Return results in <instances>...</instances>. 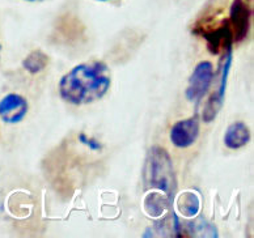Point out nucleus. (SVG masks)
<instances>
[{
    "instance_id": "obj_1",
    "label": "nucleus",
    "mask_w": 254,
    "mask_h": 238,
    "mask_svg": "<svg viewBox=\"0 0 254 238\" xmlns=\"http://www.w3.org/2000/svg\"><path fill=\"white\" fill-rule=\"evenodd\" d=\"M252 18L253 0H207L190 32L206 41L212 54L219 55L247 38Z\"/></svg>"
},
{
    "instance_id": "obj_2",
    "label": "nucleus",
    "mask_w": 254,
    "mask_h": 238,
    "mask_svg": "<svg viewBox=\"0 0 254 238\" xmlns=\"http://www.w3.org/2000/svg\"><path fill=\"white\" fill-rule=\"evenodd\" d=\"M112 85V71L104 61H88L73 67L58 84L59 96L71 105H88L101 100Z\"/></svg>"
},
{
    "instance_id": "obj_3",
    "label": "nucleus",
    "mask_w": 254,
    "mask_h": 238,
    "mask_svg": "<svg viewBox=\"0 0 254 238\" xmlns=\"http://www.w3.org/2000/svg\"><path fill=\"white\" fill-rule=\"evenodd\" d=\"M144 182L148 188H157L172 199L176 188V177L171 156L161 147L149 149L144 166Z\"/></svg>"
},
{
    "instance_id": "obj_4",
    "label": "nucleus",
    "mask_w": 254,
    "mask_h": 238,
    "mask_svg": "<svg viewBox=\"0 0 254 238\" xmlns=\"http://www.w3.org/2000/svg\"><path fill=\"white\" fill-rule=\"evenodd\" d=\"M214 79V65L208 60H203L195 65L189 79L186 89V98L189 101H199L210 88Z\"/></svg>"
},
{
    "instance_id": "obj_5",
    "label": "nucleus",
    "mask_w": 254,
    "mask_h": 238,
    "mask_svg": "<svg viewBox=\"0 0 254 238\" xmlns=\"http://www.w3.org/2000/svg\"><path fill=\"white\" fill-rule=\"evenodd\" d=\"M199 135V120L196 117L182 119L173 124L169 132L172 144L176 148L186 149L191 147Z\"/></svg>"
},
{
    "instance_id": "obj_6",
    "label": "nucleus",
    "mask_w": 254,
    "mask_h": 238,
    "mask_svg": "<svg viewBox=\"0 0 254 238\" xmlns=\"http://www.w3.org/2000/svg\"><path fill=\"white\" fill-rule=\"evenodd\" d=\"M29 112V104L24 96L9 93L0 100V119L8 124L21 122Z\"/></svg>"
},
{
    "instance_id": "obj_7",
    "label": "nucleus",
    "mask_w": 254,
    "mask_h": 238,
    "mask_svg": "<svg viewBox=\"0 0 254 238\" xmlns=\"http://www.w3.org/2000/svg\"><path fill=\"white\" fill-rule=\"evenodd\" d=\"M232 49L231 50L225 51V63L223 64L222 73H220V81L219 85L216 87V90L214 93L211 94V97L208 98V101L206 104L203 112V119L206 122H211L214 120L215 117L218 116L219 110L222 109L223 102H224V94H225V88H227V77H228V71L231 67V60H232Z\"/></svg>"
},
{
    "instance_id": "obj_8",
    "label": "nucleus",
    "mask_w": 254,
    "mask_h": 238,
    "mask_svg": "<svg viewBox=\"0 0 254 238\" xmlns=\"http://www.w3.org/2000/svg\"><path fill=\"white\" fill-rule=\"evenodd\" d=\"M251 140V131L244 122L232 123L227 128L224 135V144L229 149H240L245 147Z\"/></svg>"
},
{
    "instance_id": "obj_9",
    "label": "nucleus",
    "mask_w": 254,
    "mask_h": 238,
    "mask_svg": "<svg viewBox=\"0 0 254 238\" xmlns=\"http://www.w3.org/2000/svg\"><path fill=\"white\" fill-rule=\"evenodd\" d=\"M49 61H50V59L44 51L34 50L22 60V67L32 75H36V73H40L41 71H44L48 67Z\"/></svg>"
},
{
    "instance_id": "obj_10",
    "label": "nucleus",
    "mask_w": 254,
    "mask_h": 238,
    "mask_svg": "<svg viewBox=\"0 0 254 238\" xmlns=\"http://www.w3.org/2000/svg\"><path fill=\"white\" fill-rule=\"evenodd\" d=\"M178 211L186 217L195 216L199 211V199L194 192H184L177 199Z\"/></svg>"
},
{
    "instance_id": "obj_11",
    "label": "nucleus",
    "mask_w": 254,
    "mask_h": 238,
    "mask_svg": "<svg viewBox=\"0 0 254 238\" xmlns=\"http://www.w3.org/2000/svg\"><path fill=\"white\" fill-rule=\"evenodd\" d=\"M148 196L152 199L153 202H160V207L163 209L167 208V202H165V196H164V195L157 194V192H152V194H149ZM145 211H147L151 216H159V215L163 213V211L157 207V204H155V207H145Z\"/></svg>"
},
{
    "instance_id": "obj_12",
    "label": "nucleus",
    "mask_w": 254,
    "mask_h": 238,
    "mask_svg": "<svg viewBox=\"0 0 254 238\" xmlns=\"http://www.w3.org/2000/svg\"><path fill=\"white\" fill-rule=\"evenodd\" d=\"M25 1H29V3H37V1H42V0H25Z\"/></svg>"
},
{
    "instance_id": "obj_13",
    "label": "nucleus",
    "mask_w": 254,
    "mask_h": 238,
    "mask_svg": "<svg viewBox=\"0 0 254 238\" xmlns=\"http://www.w3.org/2000/svg\"><path fill=\"white\" fill-rule=\"evenodd\" d=\"M97 1H110V0H97Z\"/></svg>"
},
{
    "instance_id": "obj_14",
    "label": "nucleus",
    "mask_w": 254,
    "mask_h": 238,
    "mask_svg": "<svg viewBox=\"0 0 254 238\" xmlns=\"http://www.w3.org/2000/svg\"><path fill=\"white\" fill-rule=\"evenodd\" d=\"M0 53H1V44H0Z\"/></svg>"
}]
</instances>
